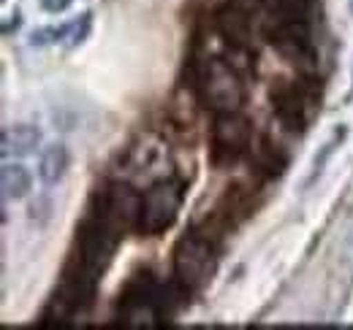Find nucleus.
Segmentation results:
<instances>
[{
  "instance_id": "1",
  "label": "nucleus",
  "mask_w": 353,
  "mask_h": 330,
  "mask_svg": "<svg viewBox=\"0 0 353 330\" xmlns=\"http://www.w3.org/2000/svg\"><path fill=\"white\" fill-rule=\"evenodd\" d=\"M179 82L190 87L201 106L212 114L242 111L248 103V76L218 54L188 52Z\"/></svg>"
},
{
  "instance_id": "2",
  "label": "nucleus",
  "mask_w": 353,
  "mask_h": 330,
  "mask_svg": "<svg viewBox=\"0 0 353 330\" xmlns=\"http://www.w3.org/2000/svg\"><path fill=\"white\" fill-rule=\"evenodd\" d=\"M172 149H174V144L161 130H155L150 124V127L139 130L128 141V146L120 152L114 176L131 182L139 190H147L150 184H155L166 176H174L176 163Z\"/></svg>"
},
{
  "instance_id": "3",
  "label": "nucleus",
  "mask_w": 353,
  "mask_h": 330,
  "mask_svg": "<svg viewBox=\"0 0 353 330\" xmlns=\"http://www.w3.org/2000/svg\"><path fill=\"white\" fill-rule=\"evenodd\" d=\"M323 100L321 76L299 74L294 79H274L269 87V106L274 111L277 127L288 135H305L315 122Z\"/></svg>"
},
{
  "instance_id": "4",
  "label": "nucleus",
  "mask_w": 353,
  "mask_h": 330,
  "mask_svg": "<svg viewBox=\"0 0 353 330\" xmlns=\"http://www.w3.org/2000/svg\"><path fill=\"white\" fill-rule=\"evenodd\" d=\"M221 252L223 249L218 244H212L210 239H204L201 233L188 228L176 239L174 249H172V276H174V282L190 298L201 295L204 287L212 282L215 271H218Z\"/></svg>"
},
{
  "instance_id": "5",
  "label": "nucleus",
  "mask_w": 353,
  "mask_h": 330,
  "mask_svg": "<svg viewBox=\"0 0 353 330\" xmlns=\"http://www.w3.org/2000/svg\"><path fill=\"white\" fill-rule=\"evenodd\" d=\"M88 214L95 219H101L103 225H109L114 233H120L123 239L139 230V219H141V190L120 179V176H106L90 195Z\"/></svg>"
},
{
  "instance_id": "6",
  "label": "nucleus",
  "mask_w": 353,
  "mask_h": 330,
  "mask_svg": "<svg viewBox=\"0 0 353 330\" xmlns=\"http://www.w3.org/2000/svg\"><path fill=\"white\" fill-rule=\"evenodd\" d=\"M264 41L296 74L321 76V49L315 41V25L312 22L264 19Z\"/></svg>"
},
{
  "instance_id": "7",
  "label": "nucleus",
  "mask_w": 353,
  "mask_h": 330,
  "mask_svg": "<svg viewBox=\"0 0 353 330\" xmlns=\"http://www.w3.org/2000/svg\"><path fill=\"white\" fill-rule=\"evenodd\" d=\"M185 182L179 176H166L147 190H141V219H139V236L158 239L169 233L179 219L182 201H185Z\"/></svg>"
},
{
  "instance_id": "8",
  "label": "nucleus",
  "mask_w": 353,
  "mask_h": 330,
  "mask_svg": "<svg viewBox=\"0 0 353 330\" xmlns=\"http://www.w3.org/2000/svg\"><path fill=\"white\" fill-rule=\"evenodd\" d=\"M253 138H256L253 122L242 111L212 114V124H210V163L212 168L231 170L234 165L245 163Z\"/></svg>"
},
{
  "instance_id": "9",
  "label": "nucleus",
  "mask_w": 353,
  "mask_h": 330,
  "mask_svg": "<svg viewBox=\"0 0 353 330\" xmlns=\"http://www.w3.org/2000/svg\"><path fill=\"white\" fill-rule=\"evenodd\" d=\"M123 236L114 233L109 225H103L101 219H95L92 214H85V219L77 225V236H74V249L68 263L85 268L92 276H103L106 268L112 265L117 247H120Z\"/></svg>"
},
{
  "instance_id": "10",
  "label": "nucleus",
  "mask_w": 353,
  "mask_h": 330,
  "mask_svg": "<svg viewBox=\"0 0 353 330\" xmlns=\"http://www.w3.org/2000/svg\"><path fill=\"white\" fill-rule=\"evenodd\" d=\"M259 187H264V182H259L256 176H253V182H231L223 190L218 204L210 208V211H215L231 230H236L239 225H245L259 211V206H261V198H259L261 190Z\"/></svg>"
},
{
  "instance_id": "11",
  "label": "nucleus",
  "mask_w": 353,
  "mask_h": 330,
  "mask_svg": "<svg viewBox=\"0 0 353 330\" xmlns=\"http://www.w3.org/2000/svg\"><path fill=\"white\" fill-rule=\"evenodd\" d=\"M245 163L250 165V176H256L259 182L269 184V182H277L288 170L291 157H288V152L274 138L261 135V138H253Z\"/></svg>"
},
{
  "instance_id": "12",
  "label": "nucleus",
  "mask_w": 353,
  "mask_h": 330,
  "mask_svg": "<svg viewBox=\"0 0 353 330\" xmlns=\"http://www.w3.org/2000/svg\"><path fill=\"white\" fill-rule=\"evenodd\" d=\"M39 144H41V130L36 124H8L0 135V152L6 160L33 155Z\"/></svg>"
},
{
  "instance_id": "13",
  "label": "nucleus",
  "mask_w": 353,
  "mask_h": 330,
  "mask_svg": "<svg viewBox=\"0 0 353 330\" xmlns=\"http://www.w3.org/2000/svg\"><path fill=\"white\" fill-rule=\"evenodd\" d=\"M264 19H294V22H318L321 0H266Z\"/></svg>"
},
{
  "instance_id": "14",
  "label": "nucleus",
  "mask_w": 353,
  "mask_h": 330,
  "mask_svg": "<svg viewBox=\"0 0 353 330\" xmlns=\"http://www.w3.org/2000/svg\"><path fill=\"white\" fill-rule=\"evenodd\" d=\"M71 163V155H68V146L65 144H49L44 152H41V160H39V176L46 187H54Z\"/></svg>"
},
{
  "instance_id": "15",
  "label": "nucleus",
  "mask_w": 353,
  "mask_h": 330,
  "mask_svg": "<svg viewBox=\"0 0 353 330\" xmlns=\"http://www.w3.org/2000/svg\"><path fill=\"white\" fill-rule=\"evenodd\" d=\"M0 184H3V198L6 201H22L33 190V176L25 165L19 163H3L0 170Z\"/></svg>"
},
{
  "instance_id": "16",
  "label": "nucleus",
  "mask_w": 353,
  "mask_h": 330,
  "mask_svg": "<svg viewBox=\"0 0 353 330\" xmlns=\"http://www.w3.org/2000/svg\"><path fill=\"white\" fill-rule=\"evenodd\" d=\"M348 138V127L345 124H340V127H334V133L329 135V141L318 149V155L312 157V168H310V176L307 182H305V187H310V184H315L318 182V176L323 173V168H326V163L332 160V155L337 152V146H343V141Z\"/></svg>"
},
{
  "instance_id": "17",
  "label": "nucleus",
  "mask_w": 353,
  "mask_h": 330,
  "mask_svg": "<svg viewBox=\"0 0 353 330\" xmlns=\"http://www.w3.org/2000/svg\"><path fill=\"white\" fill-rule=\"evenodd\" d=\"M90 28H92V14L90 11H85L79 19H71V36H68V43L65 46H79V43L85 41L90 36Z\"/></svg>"
},
{
  "instance_id": "18",
  "label": "nucleus",
  "mask_w": 353,
  "mask_h": 330,
  "mask_svg": "<svg viewBox=\"0 0 353 330\" xmlns=\"http://www.w3.org/2000/svg\"><path fill=\"white\" fill-rule=\"evenodd\" d=\"M71 3L74 0H41V8L46 14H63V11H68Z\"/></svg>"
},
{
  "instance_id": "19",
  "label": "nucleus",
  "mask_w": 353,
  "mask_h": 330,
  "mask_svg": "<svg viewBox=\"0 0 353 330\" xmlns=\"http://www.w3.org/2000/svg\"><path fill=\"white\" fill-rule=\"evenodd\" d=\"M19 25H22V16H19V11H14V19L3 25V36H11V33H14Z\"/></svg>"
},
{
  "instance_id": "20",
  "label": "nucleus",
  "mask_w": 353,
  "mask_h": 330,
  "mask_svg": "<svg viewBox=\"0 0 353 330\" xmlns=\"http://www.w3.org/2000/svg\"><path fill=\"white\" fill-rule=\"evenodd\" d=\"M351 11H353V0H351Z\"/></svg>"
},
{
  "instance_id": "21",
  "label": "nucleus",
  "mask_w": 353,
  "mask_h": 330,
  "mask_svg": "<svg viewBox=\"0 0 353 330\" xmlns=\"http://www.w3.org/2000/svg\"><path fill=\"white\" fill-rule=\"evenodd\" d=\"M351 95H353V89H351Z\"/></svg>"
}]
</instances>
